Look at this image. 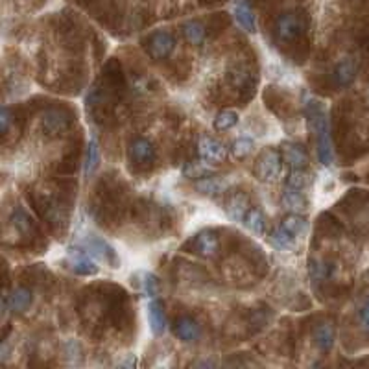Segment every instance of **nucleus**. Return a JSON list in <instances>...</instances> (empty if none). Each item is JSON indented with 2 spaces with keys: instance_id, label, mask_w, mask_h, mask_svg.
Returning <instances> with one entry per match:
<instances>
[{
  "instance_id": "nucleus-1",
  "label": "nucleus",
  "mask_w": 369,
  "mask_h": 369,
  "mask_svg": "<svg viewBox=\"0 0 369 369\" xmlns=\"http://www.w3.org/2000/svg\"><path fill=\"white\" fill-rule=\"evenodd\" d=\"M307 117H308V128L314 133L316 139V148H318L319 162L325 167H330L334 161V150H332V139H330V128L327 115H325L323 107L319 106L318 102L310 100L307 104Z\"/></svg>"
},
{
  "instance_id": "nucleus-2",
  "label": "nucleus",
  "mask_w": 369,
  "mask_h": 369,
  "mask_svg": "<svg viewBox=\"0 0 369 369\" xmlns=\"http://www.w3.org/2000/svg\"><path fill=\"white\" fill-rule=\"evenodd\" d=\"M308 30L307 13L297 10V12H286L279 15L275 23V39L281 46H294L301 43Z\"/></svg>"
},
{
  "instance_id": "nucleus-3",
  "label": "nucleus",
  "mask_w": 369,
  "mask_h": 369,
  "mask_svg": "<svg viewBox=\"0 0 369 369\" xmlns=\"http://www.w3.org/2000/svg\"><path fill=\"white\" fill-rule=\"evenodd\" d=\"M253 172H255V178H257L258 181L274 183V181L279 179L281 172H283V155H281L277 150H274V148L264 150L263 153L257 157L255 167H253Z\"/></svg>"
},
{
  "instance_id": "nucleus-4",
  "label": "nucleus",
  "mask_w": 369,
  "mask_h": 369,
  "mask_svg": "<svg viewBox=\"0 0 369 369\" xmlns=\"http://www.w3.org/2000/svg\"><path fill=\"white\" fill-rule=\"evenodd\" d=\"M70 122L73 118L68 115L67 109H50L43 115V120H41V126H43V131H45L48 137H62L68 131L70 128Z\"/></svg>"
},
{
  "instance_id": "nucleus-5",
  "label": "nucleus",
  "mask_w": 369,
  "mask_h": 369,
  "mask_svg": "<svg viewBox=\"0 0 369 369\" xmlns=\"http://www.w3.org/2000/svg\"><path fill=\"white\" fill-rule=\"evenodd\" d=\"M84 247L89 252L91 257H96L100 263L111 264V268H118V257L115 249L104 238L95 235H87L84 238Z\"/></svg>"
},
{
  "instance_id": "nucleus-6",
  "label": "nucleus",
  "mask_w": 369,
  "mask_h": 369,
  "mask_svg": "<svg viewBox=\"0 0 369 369\" xmlns=\"http://www.w3.org/2000/svg\"><path fill=\"white\" fill-rule=\"evenodd\" d=\"M68 263H70V268H73L74 274L78 275H95L98 274V266H96L95 258L91 257L89 252L85 249L84 246H70L68 247Z\"/></svg>"
},
{
  "instance_id": "nucleus-7",
  "label": "nucleus",
  "mask_w": 369,
  "mask_h": 369,
  "mask_svg": "<svg viewBox=\"0 0 369 369\" xmlns=\"http://www.w3.org/2000/svg\"><path fill=\"white\" fill-rule=\"evenodd\" d=\"M176 41L168 32H155L146 39V52L151 59H167L172 54Z\"/></svg>"
},
{
  "instance_id": "nucleus-8",
  "label": "nucleus",
  "mask_w": 369,
  "mask_h": 369,
  "mask_svg": "<svg viewBox=\"0 0 369 369\" xmlns=\"http://www.w3.org/2000/svg\"><path fill=\"white\" fill-rule=\"evenodd\" d=\"M189 249L203 258L214 257V255L220 252L218 235L213 233V231H202V233H198V235L192 238L191 244H189Z\"/></svg>"
},
{
  "instance_id": "nucleus-9",
  "label": "nucleus",
  "mask_w": 369,
  "mask_h": 369,
  "mask_svg": "<svg viewBox=\"0 0 369 369\" xmlns=\"http://www.w3.org/2000/svg\"><path fill=\"white\" fill-rule=\"evenodd\" d=\"M129 157L133 167L148 168L155 161V148L148 139H135L129 146Z\"/></svg>"
},
{
  "instance_id": "nucleus-10",
  "label": "nucleus",
  "mask_w": 369,
  "mask_h": 369,
  "mask_svg": "<svg viewBox=\"0 0 369 369\" xmlns=\"http://www.w3.org/2000/svg\"><path fill=\"white\" fill-rule=\"evenodd\" d=\"M312 338L316 341L319 351L329 352L334 347L336 341V329L334 323L329 319H319L318 323L312 327Z\"/></svg>"
},
{
  "instance_id": "nucleus-11",
  "label": "nucleus",
  "mask_w": 369,
  "mask_h": 369,
  "mask_svg": "<svg viewBox=\"0 0 369 369\" xmlns=\"http://www.w3.org/2000/svg\"><path fill=\"white\" fill-rule=\"evenodd\" d=\"M198 151H200L203 161L207 162H222L227 157V148L224 146V142H220V140H216L214 137H209V135L202 137Z\"/></svg>"
},
{
  "instance_id": "nucleus-12",
  "label": "nucleus",
  "mask_w": 369,
  "mask_h": 369,
  "mask_svg": "<svg viewBox=\"0 0 369 369\" xmlns=\"http://www.w3.org/2000/svg\"><path fill=\"white\" fill-rule=\"evenodd\" d=\"M358 73V63L357 59H352V57H343L341 62L336 63L334 70H332V84L336 87H347V85H351L357 78Z\"/></svg>"
},
{
  "instance_id": "nucleus-13",
  "label": "nucleus",
  "mask_w": 369,
  "mask_h": 369,
  "mask_svg": "<svg viewBox=\"0 0 369 369\" xmlns=\"http://www.w3.org/2000/svg\"><path fill=\"white\" fill-rule=\"evenodd\" d=\"M247 209H249V198H247L246 192H233L225 203V213L229 216L233 222H242L244 216H246Z\"/></svg>"
},
{
  "instance_id": "nucleus-14",
  "label": "nucleus",
  "mask_w": 369,
  "mask_h": 369,
  "mask_svg": "<svg viewBox=\"0 0 369 369\" xmlns=\"http://www.w3.org/2000/svg\"><path fill=\"white\" fill-rule=\"evenodd\" d=\"M148 323L151 327V332L157 336H161L167 330V312L161 301H151L148 305Z\"/></svg>"
},
{
  "instance_id": "nucleus-15",
  "label": "nucleus",
  "mask_w": 369,
  "mask_h": 369,
  "mask_svg": "<svg viewBox=\"0 0 369 369\" xmlns=\"http://www.w3.org/2000/svg\"><path fill=\"white\" fill-rule=\"evenodd\" d=\"M229 85L235 91H253L255 76L246 65H240V67H235L229 73Z\"/></svg>"
},
{
  "instance_id": "nucleus-16",
  "label": "nucleus",
  "mask_w": 369,
  "mask_h": 369,
  "mask_svg": "<svg viewBox=\"0 0 369 369\" xmlns=\"http://www.w3.org/2000/svg\"><path fill=\"white\" fill-rule=\"evenodd\" d=\"M196 191L200 194H205V196H214V194H220L227 189V181L220 176H202L198 178L196 181Z\"/></svg>"
},
{
  "instance_id": "nucleus-17",
  "label": "nucleus",
  "mask_w": 369,
  "mask_h": 369,
  "mask_svg": "<svg viewBox=\"0 0 369 369\" xmlns=\"http://www.w3.org/2000/svg\"><path fill=\"white\" fill-rule=\"evenodd\" d=\"M173 334L178 336L181 341H196L200 338V325L192 318H179L173 325Z\"/></svg>"
},
{
  "instance_id": "nucleus-18",
  "label": "nucleus",
  "mask_w": 369,
  "mask_h": 369,
  "mask_svg": "<svg viewBox=\"0 0 369 369\" xmlns=\"http://www.w3.org/2000/svg\"><path fill=\"white\" fill-rule=\"evenodd\" d=\"M235 19L236 23L240 24L242 28L253 34L255 30H257V19H255V12H253V8L249 2L246 0H242L235 6Z\"/></svg>"
},
{
  "instance_id": "nucleus-19",
  "label": "nucleus",
  "mask_w": 369,
  "mask_h": 369,
  "mask_svg": "<svg viewBox=\"0 0 369 369\" xmlns=\"http://www.w3.org/2000/svg\"><path fill=\"white\" fill-rule=\"evenodd\" d=\"M32 301H34L32 292L24 286H19L12 292V296L8 299V307L12 308L13 312H26L32 307Z\"/></svg>"
},
{
  "instance_id": "nucleus-20",
  "label": "nucleus",
  "mask_w": 369,
  "mask_h": 369,
  "mask_svg": "<svg viewBox=\"0 0 369 369\" xmlns=\"http://www.w3.org/2000/svg\"><path fill=\"white\" fill-rule=\"evenodd\" d=\"M281 203H283V207H285L286 211H290V213L299 214L307 209V198L303 196L301 191H297V189H288V187H286V191L283 192Z\"/></svg>"
},
{
  "instance_id": "nucleus-21",
  "label": "nucleus",
  "mask_w": 369,
  "mask_h": 369,
  "mask_svg": "<svg viewBox=\"0 0 369 369\" xmlns=\"http://www.w3.org/2000/svg\"><path fill=\"white\" fill-rule=\"evenodd\" d=\"M244 225H246L247 229L252 231L253 235L263 236L266 233V218H264V214L261 209L257 207H249L247 209L246 216H244Z\"/></svg>"
},
{
  "instance_id": "nucleus-22",
  "label": "nucleus",
  "mask_w": 369,
  "mask_h": 369,
  "mask_svg": "<svg viewBox=\"0 0 369 369\" xmlns=\"http://www.w3.org/2000/svg\"><path fill=\"white\" fill-rule=\"evenodd\" d=\"M308 272L314 281H327L334 274V264L327 258H312L308 263Z\"/></svg>"
},
{
  "instance_id": "nucleus-23",
  "label": "nucleus",
  "mask_w": 369,
  "mask_h": 369,
  "mask_svg": "<svg viewBox=\"0 0 369 369\" xmlns=\"http://www.w3.org/2000/svg\"><path fill=\"white\" fill-rule=\"evenodd\" d=\"M283 159H285L290 168H307L308 164V157L305 153L301 146L296 144H288L285 146V150H283Z\"/></svg>"
},
{
  "instance_id": "nucleus-24",
  "label": "nucleus",
  "mask_w": 369,
  "mask_h": 369,
  "mask_svg": "<svg viewBox=\"0 0 369 369\" xmlns=\"http://www.w3.org/2000/svg\"><path fill=\"white\" fill-rule=\"evenodd\" d=\"M281 227H283L285 231H288L290 235H294L297 238V236H301L307 233L308 224H307V220L303 218L301 214L292 213V214H288L283 222H281Z\"/></svg>"
},
{
  "instance_id": "nucleus-25",
  "label": "nucleus",
  "mask_w": 369,
  "mask_h": 369,
  "mask_svg": "<svg viewBox=\"0 0 369 369\" xmlns=\"http://www.w3.org/2000/svg\"><path fill=\"white\" fill-rule=\"evenodd\" d=\"M183 34L187 37V41L192 43V45H202L203 41H205V35H207V30L198 21H189V23H184Z\"/></svg>"
},
{
  "instance_id": "nucleus-26",
  "label": "nucleus",
  "mask_w": 369,
  "mask_h": 369,
  "mask_svg": "<svg viewBox=\"0 0 369 369\" xmlns=\"http://www.w3.org/2000/svg\"><path fill=\"white\" fill-rule=\"evenodd\" d=\"M236 124H238V113L235 109H224L214 118L213 128L216 131H229L231 128H235Z\"/></svg>"
},
{
  "instance_id": "nucleus-27",
  "label": "nucleus",
  "mask_w": 369,
  "mask_h": 369,
  "mask_svg": "<svg viewBox=\"0 0 369 369\" xmlns=\"http://www.w3.org/2000/svg\"><path fill=\"white\" fill-rule=\"evenodd\" d=\"M310 183H312V178H310V173L305 172V168H292V172L286 178V187L297 189V191H303Z\"/></svg>"
},
{
  "instance_id": "nucleus-28",
  "label": "nucleus",
  "mask_w": 369,
  "mask_h": 369,
  "mask_svg": "<svg viewBox=\"0 0 369 369\" xmlns=\"http://www.w3.org/2000/svg\"><path fill=\"white\" fill-rule=\"evenodd\" d=\"M269 240H272L274 247H277L281 252H290V249L296 247V236L290 235V233L283 229V227L275 229L274 233H272V238H269Z\"/></svg>"
},
{
  "instance_id": "nucleus-29",
  "label": "nucleus",
  "mask_w": 369,
  "mask_h": 369,
  "mask_svg": "<svg viewBox=\"0 0 369 369\" xmlns=\"http://www.w3.org/2000/svg\"><path fill=\"white\" fill-rule=\"evenodd\" d=\"M12 222L21 235H30V233L34 231V224H32V220H30V216L24 213L23 209H17V211L13 213Z\"/></svg>"
},
{
  "instance_id": "nucleus-30",
  "label": "nucleus",
  "mask_w": 369,
  "mask_h": 369,
  "mask_svg": "<svg viewBox=\"0 0 369 369\" xmlns=\"http://www.w3.org/2000/svg\"><path fill=\"white\" fill-rule=\"evenodd\" d=\"M253 148H255V142H253L252 139L240 137L238 140H235V144H233L231 151H233V157H236V159H246L253 151Z\"/></svg>"
},
{
  "instance_id": "nucleus-31",
  "label": "nucleus",
  "mask_w": 369,
  "mask_h": 369,
  "mask_svg": "<svg viewBox=\"0 0 369 369\" xmlns=\"http://www.w3.org/2000/svg\"><path fill=\"white\" fill-rule=\"evenodd\" d=\"M98 161H100V150H98V144L96 140L93 139L89 142V148H87V164H85V172L93 173L98 167Z\"/></svg>"
},
{
  "instance_id": "nucleus-32",
  "label": "nucleus",
  "mask_w": 369,
  "mask_h": 369,
  "mask_svg": "<svg viewBox=\"0 0 369 369\" xmlns=\"http://www.w3.org/2000/svg\"><path fill=\"white\" fill-rule=\"evenodd\" d=\"M159 279H157L155 275L151 274H144V292L150 297H157L159 296Z\"/></svg>"
},
{
  "instance_id": "nucleus-33",
  "label": "nucleus",
  "mask_w": 369,
  "mask_h": 369,
  "mask_svg": "<svg viewBox=\"0 0 369 369\" xmlns=\"http://www.w3.org/2000/svg\"><path fill=\"white\" fill-rule=\"evenodd\" d=\"M13 124V113L8 107H0V135L6 133L8 129L12 128Z\"/></svg>"
},
{
  "instance_id": "nucleus-34",
  "label": "nucleus",
  "mask_w": 369,
  "mask_h": 369,
  "mask_svg": "<svg viewBox=\"0 0 369 369\" xmlns=\"http://www.w3.org/2000/svg\"><path fill=\"white\" fill-rule=\"evenodd\" d=\"M184 173L191 176V178H202L203 168L198 162H189V168H184Z\"/></svg>"
},
{
  "instance_id": "nucleus-35",
  "label": "nucleus",
  "mask_w": 369,
  "mask_h": 369,
  "mask_svg": "<svg viewBox=\"0 0 369 369\" xmlns=\"http://www.w3.org/2000/svg\"><path fill=\"white\" fill-rule=\"evenodd\" d=\"M360 323H362L363 329L369 332V299L366 301V305L360 308Z\"/></svg>"
},
{
  "instance_id": "nucleus-36",
  "label": "nucleus",
  "mask_w": 369,
  "mask_h": 369,
  "mask_svg": "<svg viewBox=\"0 0 369 369\" xmlns=\"http://www.w3.org/2000/svg\"><path fill=\"white\" fill-rule=\"evenodd\" d=\"M2 314H4V299L0 297V316H2Z\"/></svg>"
}]
</instances>
